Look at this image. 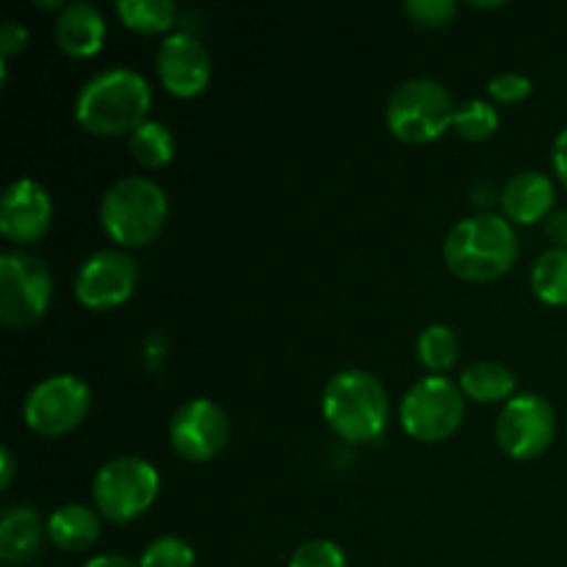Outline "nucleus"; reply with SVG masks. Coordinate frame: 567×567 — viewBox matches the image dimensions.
I'll list each match as a JSON object with an SVG mask.
<instances>
[{
    "label": "nucleus",
    "mask_w": 567,
    "mask_h": 567,
    "mask_svg": "<svg viewBox=\"0 0 567 567\" xmlns=\"http://www.w3.org/2000/svg\"><path fill=\"white\" fill-rule=\"evenodd\" d=\"M153 105L150 81L127 66L97 72L81 86L75 97V122L100 138L131 136L147 122Z\"/></svg>",
    "instance_id": "f257e3e1"
},
{
    "label": "nucleus",
    "mask_w": 567,
    "mask_h": 567,
    "mask_svg": "<svg viewBox=\"0 0 567 567\" xmlns=\"http://www.w3.org/2000/svg\"><path fill=\"white\" fill-rule=\"evenodd\" d=\"M443 260L460 280L493 282L507 275L518 260V236L504 216H468L449 230Z\"/></svg>",
    "instance_id": "f03ea898"
},
{
    "label": "nucleus",
    "mask_w": 567,
    "mask_h": 567,
    "mask_svg": "<svg viewBox=\"0 0 567 567\" xmlns=\"http://www.w3.org/2000/svg\"><path fill=\"white\" fill-rule=\"evenodd\" d=\"M321 413L327 426L343 443H374L385 432L391 419V399L385 385L371 371L347 369L338 371L324 388Z\"/></svg>",
    "instance_id": "7ed1b4c3"
},
{
    "label": "nucleus",
    "mask_w": 567,
    "mask_h": 567,
    "mask_svg": "<svg viewBox=\"0 0 567 567\" xmlns=\"http://www.w3.org/2000/svg\"><path fill=\"white\" fill-rule=\"evenodd\" d=\"M169 216L164 188L147 177H122L100 203V225L122 249H144L161 236Z\"/></svg>",
    "instance_id": "20e7f679"
},
{
    "label": "nucleus",
    "mask_w": 567,
    "mask_h": 567,
    "mask_svg": "<svg viewBox=\"0 0 567 567\" xmlns=\"http://www.w3.org/2000/svg\"><path fill=\"white\" fill-rule=\"evenodd\" d=\"M457 103L441 81L413 78L399 83L388 97L385 122L393 138L404 144H430L454 125Z\"/></svg>",
    "instance_id": "39448f33"
},
{
    "label": "nucleus",
    "mask_w": 567,
    "mask_h": 567,
    "mask_svg": "<svg viewBox=\"0 0 567 567\" xmlns=\"http://www.w3.org/2000/svg\"><path fill=\"white\" fill-rule=\"evenodd\" d=\"M161 474L153 463L133 454L109 460L92 480V504L111 524H133L155 504Z\"/></svg>",
    "instance_id": "423d86ee"
},
{
    "label": "nucleus",
    "mask_w": 567,
    "mask_h": 567,
    "mask_svg": "<svg viewBox=\"0 0 567 567\" xmlns=\"http://www.w3.org/2000/svg\"><path fill=\"white\" fill-rule=\"evenodd\" d=\"M399 421L413 441H449L465 421V393L449 377H424L404 393Z\"/></svg>",
    "instance_id": "0eeeda50"
},
{
    "label": "nucleus",
    "mask_w": 567,
    "mask_h": 567,
    "mask_svg": "<svg viewBox=\"0 0 567 567\" xmlns=\"http://www.w3.org/2000/svg\"><path fill=\"white\" fill-rule=\"evenodd\" d=\"M53 302V275L28 252L0 255V321L25 330L44 319Z\"/></svg>",
    "instance_id": "6e6552de"
},
{
    "label": "nucleus",
    "mask_w": 567,
    "mask_h": 567,
    "mask_svg": "<svg viewBox=\"0 0 567 567\" xmlns=\"http://www.w3.org/2000/svg\"><path fill=\"white\" fill-rule=\"evenodd\" d=\"M92 410V391L75 374H53L37 382L22 404L25 426L39 437H64L83 424Z\"/></svg>",
    "instance_id": "1a4fd4ad"
},
{
    "label": "nucleus",
    "mask_w": 567,
    "mask_h": 567,
    "mask_svg": "<svg viewBox=\"0 0 567 567\" xmlns=\"http://www.w3.org/2000/svg\"><path fill=\"white\" fill-rule=\"evenodd\" d=\"M557 435V413L540 393H515L496 421L498 449L509 460L532 463L551 449Z\"/></svg>",
    "instance_id": "9d476101"
},
{
    "label": "nucleus",
    "mask_w": 567,
    "mask_h": 567,
    "mask_svg": "<svg viewBox=\"0 0 567 567\" xmlns=\"http://www.w3.org/2000/svg\"><path fill=\"white\" fill-rule=\"evenodd\" d=\"M230 441V419L214 399H188L169 421V443L188 463H210Z\"/></svg>",
    "instance_id": "9b49d317"
},
{
    "label": "nucleus",
    "mask_w": 567,
    "mask_h": 567,
    "mask_svg": "<svg viewBox=\"0 0 567 567\" xmlns=\"http://www.w3.org/2000/svg\"><path fill=\"white\" fill-rule=\"evenodd\" d=\"M138 282V266L122 249H100L89 255L75 275V299L86 310L122 308L133 297Z\"/></svg>",
    "instance_id": "f8f14e48"
},
{
    "label": "nucleus",
    "mask_w": 567,
    "mask_h": 567,
    "mask_svg": "<svg viewBox=\"0 0 567 567\" xmlns=\"http://www.w3.org/2000/svg\"><path fill=\"white\" fill-rule=\"evenodd\" d=\"M155 72L158 81L172 97L194 100L208 89L210 72V53L194 33L175 31L161 42L155 53Z\"/></svg>",
    "instance_id": "ddd939ff"
},
{
    "label": "nucleus",
    "mask_w": 567,
    "mask_h": 567,
    "mask_svg": "<svg viewBox=\"0 0 567 567\" xmlns=\"http://www.w3.org/2000/svg\"><path fill=\"white\" fill-rule=\"evenodd\" d=\"M53 225V199L33 177H20L6 188L0 199V233L11 244H37Z\"/></svg>",
    "instance_id": "4468645a"
},
{
    "label": "nucleus",
    "mask_w": 567,
    "mask_h": 567,
    "mask_svg": "<svg viewBox=\"0 0 567 567\" xmlns=\"http://www.w3.org/2000/svg\"><path fill=\"white\" fill-rule=\"evenodd\" d=\"M498 203H502V216L509 225H537V221H546L551 216L554 203H557V188L548 175L526 169L509 177Z\"/></svg>",
    "instance_id": "2eb2a0df"
},
{
    "label": "nucleus",
    "mask_w": 567,
    "mask_h": 567,
    "mask_svg": "<svg viewBox=\"0 0 567 567\" xmlns=\"http://www.w3.org/2000/svg\"><path fill=\"white\" fill-rule=\"evenodd\" d=\"M48 537V524L28 504L6 507L0 515V559L9 567L25 565L39 557Z\"/></svg>",
    "instance_id": "dca6fc26"
},
{
    "label": "nucleus",
    "mask_w": 567,
    "mask_h": 567,
    "mask_svg": "<svg viewBox=\"0 0 567 567\" xmlns=\"http://www.w3.org/2000/svg\"><path fill=\"white\" fill-rule=\"evenodd\" d=\"M105 42V17L92 3H66L55 20V44L70 59H94Z\"/></svg>",
    "instance_id": "f3484780"
},
{
    "label": "nucleus",
    "mask_w": 567,
    "mask_h": 567,
    "mask_svg": "<svg viewBox=\"0 0 567 567\" xmlns=\"http://www.w3.org/2000/svg\"><path fill=\"white\" fill-rule=\"evenodd\" d=\"M100 515L86 504H61L48 518V540L66 554L92 548L100 540Z\"/></svg>",
    "instance_id": "a211bd4d"
},
{
    "label": "nucleus",
    "mask_w": 567,
    "mask_h": 567,
    "mask_svg": "<svg viewBox=\"0 0 567 567\" xmlns=\"http://www.w3.org/2000/svg\"><path fill=\"white\" fill-rule=\"evenodd\" d=\"M460 391L465 393V399L476 404H496L515 396V374L507 365L496 363V360H480V363H471L468 369L460 374Z\"/></svg>",
    "instance_id": "6ab92c4d"
},
{
    "label": "nucleus",
    "mask_w": 567,
    "mask_h": 567,
    "mask_svg": "<svg viewBox=\"0 0 567 567\" xmlns=\"http://www.w3.org/2000/svg\"><path fill=\"white\" fill-rule=\"evenodd\" d=\"M116 17L122 25L142 37H158L175 28L177 6L172 0H120Z\"/></svg>",
    "instance_id": "aec40b11"
},
{
    "label": "nucleus",
    "mask_w": 567,
    "mask_h": 567,
    "mask_svg": "<svg viewBox=\"0 0 567 567\" xmlns=\"http://www.w3.org/2000/svg\"><path fill=\"white\" fill-rule=\"evenodd\" d=\"M532 291L543 305H567V249L551 247L532 266Z\"/></svg>",
    "instance_id": "412c9836"
},
{
    "label": "nucleus",
    "mask_w": 567,
    "mask_h": 567,
    "mask_svg": "<svg viewBox=\"0 0 567 567\" xmlns=\"http://www.w3.org/2000/svg\"><path fill=\"white\" fill-rule=\"evenodd\" d=\"M175 133L164 122L147 120L142 127L131 133V155L144 169H164V166L175 161Z\"/></svg>",
    "instance_id": "4be33fe9"
},
{
    "label": "nucleus",
    "mask_w": 567,
    "mask_h": 567,
    "mask_svg": "<svg viewBox=\"0 0 567 567\" xmlns=\"http://www.w3.org/2000/svg\"><path fill=\"white\" fill-rule=\"evenodd\" d=\"M415 352H419L421 365L432 374L443 377V371L452 369L460 358V338L452 327L446 324H430L419 336L415 343Z\"/></svg>",
    "instance_id": "5701e85b"
},
{
    "label": "nucleus",
    "mask_w": 567,
    "mask_h": 567,
    "mask_svg": "<svg viewBox=\"0 0 567 567\" xmlns=\"http://www.w3.org/2000/svg\"><path fill=\"white\" fill-rule=\"evenodd\" d=\"M498 125H502L498 111L493 109L487 100L471 97L457 105L452 131L457 133L460 138H465V142H487V138L496 136Z\"/></svg>",
    "instance_id": "b1692460"
},
{
    "label": "nucleus",
    "mask_w": 567,
    "mask_h": 567,
    "mask_svg": "<svg viewBox=\"0 0 567 567\" xmlns=\"http://www.w3.org/2000/svg\"><path fill=\"white\" fill-rule=\"evenodd\" d=\"M197 554L183 537L161 535L138 557V567H194Z\"/></svg>",
    "instance_id": "393cba45"
},
{
    "label": "nucleus",
    "mask_w": 567,
    "mask_h": 567,
    "mask_svg": "<svg viewBox=\"0 0 567 567\" xmlns=\"http://www.w3.org/2000/svg\"><path fill=\"white\" fill-rule=\"evenodd\" d=\"M404 14L410 22L426 31H441V28L452 25L457 17V3L454 0H408L404 3Z\"/></svg>",
    "instance_id": "a878e982"
},
{
    "label": "nucleus",
    "mask_w": 567,
    "mask_h": 567,
    "mask_svg": "<svg viewBox=\"0 0 567 567\" xmlns=\"http://www.w3.org/2000/svg\"><path fill=\"white\" fill-rule=\"evenodd\" d=\"M288 567H347V554L332 540H308L291 554Z\"/></svg>",
    "instance_id": "bb28decb"
},
{
    "label": "nucleus",
    "mask_w": 567,
    "mask_h": 567,
    "mask_svg": "<svg viewBox=\"0 0 567 567\" xmlns=\"http://www.w3.org/2000/svg\"><path fill=\"white\" fill-rule=\"evenodd\" d=\"M532 89H535V83L524 72H502V75L487 81V94H491V100H496L502 105L524 103L532 94Z\"/></svg>",
    "instance_id": "cd10ccee"
},
{
    "label": "nucleus",
    "mask_w": 567,
    "mask_h": 567,
    "mask_svg": "<svg viewBox=\"0 0 567 567\" xmlns=\"http://www.w3.org/2000/svg\"><path fill=\"white\" fill-rule=\"evenodd\" d=\"M25 48H28V28L14 20L3 22V28H0V55H3V61L11 59V55L22 53Z\"/></svg>",
    "instance_id": "c85d7f7f"
},
{
    "label": "nucleus",
    "mask_w": 567,
    "mask_h": 567,
    "mask_svg": "<svg viewBox=\"0 0 567 567\" xmlns=\"http://www.w3.org/2000/svg\"><path fill=\"white\" fill-rule=\"evenodd\" d=\"M551 164H554V175L559 177V183L567 188V127L557 136L551 150Z\"/></svg>",
    "instance_id": "c756f323"
},
{
    "label": "nucleus",
    "mask_w": 567,
    "mask_h": 567,
    "mask_svg": "<svg viewBox=\"0 0 567 567\" xmlns=\"http://www.w3.org/2000/svg\"><path fill=\"white\" fill-rule=\"evenodd\" d=\"M546 233L554 244L567 249V210H559V214H551L546 219Z\"/></svg>",
    "instance_id": "7c9ffc66"
},
{
    "label": "nucleus",
    "mask_w": 567,
    "mask_h": 567,
    "mask_svg": "<svg viewBox=\"0 0 567 567\" xmlns=\"http://www.w3.org/2000/svg\"><path fill=\"white\" fill-rule=\"evenodd\" d=\"M14 474H17V460L14 454H11L9 446L0 449V491H9L11 482H14Z\"/></svg>",
    "instance_id": "2f4dec72"
},
{
    "label": "nucleus",
    "mask_w": 567,
    "mask_h": 567,
    "mask_svg": "<svg viewBox=\"0 0 567 567\" xmlns=\"http://www.w3.org/2000/svg\"><path fill=\"white\" fill-rule=\"evenodd\" d=\"M81 567H138V565H133L131 559L122 557V554H100V557H92Z\"/></svg>",
    "instance_id": "473e14b6"
},
{
    "label": "nucleus",
    "mask_w": 567,
    "mask_h": 567,
    "mask_svg": "<svg viewBox=\"0 0 567 567\" xmlns=\"http://www.w3.org/2000/svg\"><path fill=\"white\" fill-rule=\"evenodd\" d=\"M504 3H476V9H502Z\"/></svg>",
    "instance_id": "72a5a7b5"
}]
</instances>
